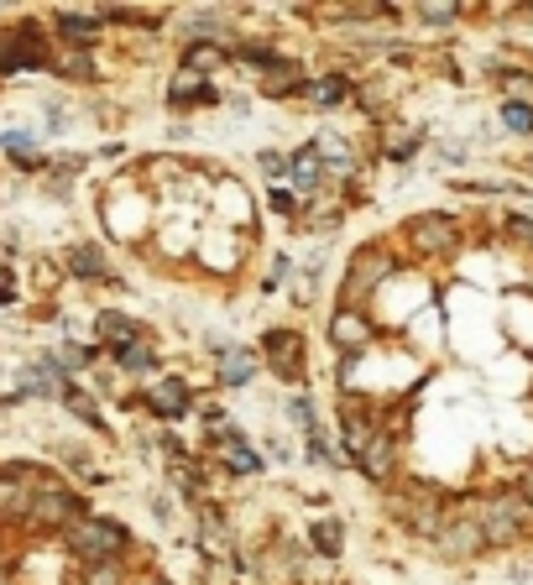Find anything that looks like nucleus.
<instances>
[{
	"label": "nucleus",
	"instance_id": "obj_1",
	"mask_svg": "<svg viewBox=\"0 0 533 585\" xmlns=\"http://www.w3.org/2000/svg\"><path fill=\"white\" fill-rule=\"evenodd\" d=\"M460 512L481 528V538L502 554L513 549H528L533 544V502L513 481H497V486H481V491H466Z\"/></svg>",
	"mask_w": 533,
	"mask_h": 585
},
{
	"label": "nucleus",
	"instance_id": "obj_2",
	"mask_svg": "<svg viewBox=\"0 0 533 585\" xmlns=\"http://www.w3.org/2000/svg\"><path fill=\"white\" fill-rule=\"evenodd\" d=\"M403 277V251L392 236H366L351 246L335 288V309H372V303Z\"/></svg>",
	"mask_w": 533,
	"mask_h": 585
},
{
	"label": "nucleus",
	"instance_id": "obj_3",
	"mask_svg": "<svg viewBox=\"0 0 533 585\" xmlns=\"http://www.w3.org/2000/svg\"><path fill=\"white\" fill-rule=\"evenodd\" d=\"M392 241H398V251L419 256V262H455L471 246V230L455 209H413V215L398 220Z\"/></svg>",
	"mask_w": 533,
	"mask_h": 585
},
{
	"label": "nucleus",
	"instance_id": "obj_4",
	"mask_svg": "<svg viewBox=\"0 0 533 585\" xmlns=\"http://www.w3.org/2000/svg\"><path fill=\"white\" fill-rule=\"evenodd\" d=\"M387 512L408 538L434 544V533L445 528L450 512H455V497H445V491L429 486V481H398V486H387Z\"/></svg>",
	"mask_w": 533,
	"mask_h": 585
},
{
	"label": "nucleus",
	"instance_id": "obj_5",
	"mask_svg": "<svg viewBox=\"0 0 533 585\" xmlns=\"http://www.w3.org/2000/svg\"><path fill=\"white\" fill-rule=\"evenodd\" d=\"M257 356H262V371L272 382H283V392H309V335L298 324H267L257 335Z\"/></svg>",
	"mask_w": 533,
	"mask_h": 585
},
{
	"label": "nucleus",
	"instance_id": "obj_6",
	"mask_svg": "<svg viewBox=\"0 0 533 585\" xmlns=\"http://www.w3.org/2000/svg\"><path fill=\"white\" fill-rule=\"evenodd\" d=\"M58 544H63V554L74 559V565H105V559H131L136 554V533L121 518L89 512V518H79Z\"/></svg>",
	"mask_w": 533,
	"mask_h": 585
},
{
	"label": "nucleus",
	"instance_id": "obj_7",
	"mask_svg": "<svg viewBox=\"0 0 533 585\" xmlns=\"http://www.w3.org/2000/svg\"><path fill=\"white\" fill-rule=\"evenodd\" d=\"M121 408L147 413L157 429H178L183 418L199 413V392H194V382L183 377V371H162V377H152L142 392H126Z\"/></svg>",
	"mask_w": 533,
	"mask_h": 585
},
{
	"label": "nucleus",
	"instance_id": "obj_8",
	"mask_svg": "<svg viewBox=\"0 0 533 585\" xmlns=\"http://www.w3.org/2000/svg\"><path fill=\"white\" fill-rule=\"evenodd\" d=\"M58 42L37 16H21L16 27H0V79L16 74H53Z\"/></svg>",
	"mask_w": 533,
	"mask_h": 585
},
{
	"label": "nucleus",
	"instance_id": "obj_9",
	"mask_svg": "<svg viewBox=\"0 0 533 585\" xmlns=\"http://www.w3.org/2000/svg\"><path fill=\"white\" fill-rule=\"evenodd\" d=\"M382 319L372 309H335L330 303V319H324V340H330V350L340 361H361L372 356V345L382 340Z\"/></svg>",
	"mask_w": 533,
	"mask_h": 585
},
{
	"label": "nucleus",
	"instance_id": "obj_10",
	"mask_svg": "<svg viewBox=\"0 0 533 585\" xmlns=\"http://www.w3.org/2000/svg\"><path fill=\"white\" fill-rule=\"evenodd\" d=\"M429 554L434 559H445V565H476V559H486L492 554V544L481 538V528L460 512V502H455V512H450V523L434 533V544H429Z\"/></svg>",
	"mask_w": 533,
	"mask_h": 585
},
{
	"label": "nucleus",
	"instance_id": "obj_11",
	"mask_svg": "<svg viewBox=\"0 0 533 585\" xmlns=\"http://www.w3.org/2000/svg\"><path fill=\"white\" fill-rule=\"evenodd\" d=\"M204 345H210V356H215V387L220 392H246L262 377L257 345H246V340H204Z\"/></svg>",
	"mask_w": 533,
	"mask_h": 585
},
{
	"label": "nucleus",
	"instance_id": "obj_12",
	"mask_svg": "<svg viewBox=\"0 0 533 585\" xmlns=\"http://www.w3.org/2000/svg\"><path fill=\"white\" fill-rule=\"evenodd\" d=\"M424 142H429V121H398V115H387V121H377L372 126V152L382 157V162H392V168H408L413 157L424 152Z\"/></svg>",
	"mask_w": 533,
	"mask_h": 585
},
{
	"label": "nucleus",
	"instance_id": "obj_13",
	"mask_svg": "<svg viewBox=\"0 0 533 585\" xmlns=\"http://www.w3.org/2000/svg\"><path fill=\"white\" fill-rule=\"evenodd\" d=\"M288 189H293L298 199H324V194H340L335 183H330V168H324V152H319L314 136H309V142H298V147L288 152Z\"/></svg>",
	"mask_w": 533,
	"mask_h": 585
},
{
	"label": "nucleus",
	"instance_id": "obj_14",
	"mask_svg": "<svg viewBox=\"0 0 533 585\" xmlns=\"http://www.w3.org/2000/svg\"><path fill=\"white\" fill-rule=\"evenodd\" d=\"M199 455L210 460L220 476H262V471H267V450H262V444L251 439L246 429L225 434V439L215 444V450H199Z\"/></svg>",
	"mask_w": 533,
	"mask_h": 585
},
{
	"label": "nucleus",
	"instance_id": "obj_15",
	"mask_svg": "<svg viewBox=\"0 0 533 585\" xmlns=\"http://www.w3.org/2000/svg\"><path fill=\"white\" fill-rule=\"evenodd\" d=\"M48 32L58 48H74V53H100V42H105V16L100 11H53L48 16Z\"/></svg>",
	"mask_w": 533,
	"mask_h": 585
},
{
	"label": "nucleus",
	"instance_id": "obj_16",
	"mask_svg": "<svg viewBox=\"0 0 533 585\" xmlns=\"http://www.w3.org/2000/svg\"><path fill=\"white\" fill-rule=\"evenodd\" d=\"M63 272L74 277V283H84V288H115L121 277H115V267H110V251L100 246V241H74V246H63Z\"/></svg>",
	"mask_w": 533,
	"mask_h": 585
},
{
	"label": "nucleus",
	"instance_id": "obj_17",
	"mask_svg": "<svg viewBox=\"0 0 533 585\" xmlns=\"http://www.w3.org/2000/svg\"><path fill=\"white\" fill-rule=\"evenodd\" d=\"M356 74L351 68H314V79H309V89H304V105H314V110H345V105H356Z\"/></svg>",
	"mask_w": 533,
	"mask_h": 585
},
{
	"label": "nucleus",
	"instance_id": "obj_18",
	"mask_svg": "<svg viewBox=\"0 0 533 585\" xmlns=\"http://www.w3.org/2000/svg\"><path fill=\"white\" fill-rule=\"evenodd\" d=\"M162 105H168L173 115H189V110H215V105H225V89L220 84H210V79H194V74H178L168 79V89H162Z\"/></svg>",
	"mask_w": 533,
	"mask_h": 585
},
{
	"label": "nucleus",
	"instance_id": "obj_19",
	"mask_svg": "<svg viewBox=\"0 0 533 585\" xmlns=\"http://www.w3.org/2000/svg\"><path fill=\"white\" fill-rule=\"evenodd\" d=\"M110 371H121L126 382H152V377H162V340L157 335H147V340H136V345H121V350H110Z\"/></svg>",
	"mask_w": 533,
	"mask_h": 585
},
{
	"label": "nucleus",
	"instance_id": "obj_20",
	"mask_svg": "<svg viewBox=\"0 0 533 585\" xmlns=\"http://www.w3.org/2000/svg\"><path fill=\"white\" fill-rule=\"evenodd\" d=\"M178 68L183 74H194V79L220 84L230 68H236V58H230L225 42H178Z\"/></svg>",
	"mask_w": 533,
	"mask_h": 585
},
{
	"label": "nucleus",
	"instance_id": "obj_21",
	"mask_svg": "<svg viewBox=\"0 0 533 585\" xmlns=\"http://www.w3.org/2000/svg\"><path fill=\"white\" fill-rule=\"evenodd\" d=\"M147 335H157L147 319H136V314H126V309H100L95 314V345L105 350H121V345H136V340H147Z\"/></svg>",
	"mask_w": 533,
	"mask_h": 585
},
{
	"label": "nucleus",
	"instance_id": "obj_22",
	"mask_svg": "<svg viewBox=\"0 0 533 585\" xmlns=\"http://www.w3.org/2000/svg\"><path fill=\"white\" fill-rule=\"evenodd\" d=\"M63 408L79 418V424L89 429V434H100V439H110V424H105V413H100V397L89 392L84 382H68L63 387Z\"/></svg>",
	"mask_w": 533,
	"mask_h": 585
},
{
	"label": "nucleus",
	"instance_id": "obj_23",
	"mask_svg": "<svg viewBox=\"0 0 533 585\" xmlns=\"http://www.w3.org/2000/svg\"><path fill=\"white\" fill-rule=\"evenodd\" d=\"M309 554H319V559H345V518L340 512H324V518H314L309 523Z\"/></svg>",
	"mask_w": 533,
	"mask_h": 585
},
{
	"label": "nucleus",
	"instance_id": "obj_24",
	"mask_svg": "<svg viewBox=\"0 0 533 585\" xmlns=\"http://www.w3.org/2000/svg\"><path fill=\"white\" fill-rule=\"evenodd\" d=\"M283 413H288V429H293L298 439H314V434H324L319 403H314L309 392H283Z\"/></svg>",
	"mask_w": 533,
	"mask_h": 585
},
{
	"label": "nucleus",
	"instance_id": "obj_25",
	"mask_svg": "<svg viewBox=\"0 0 533 585\" xmlns=\"http://www.w3.org/2000/svg\"><path fill=\"white\" fill-rule=\"evenodd\" d=\"M136 570L131 559H105V565H74V575H68V585H131Z\"/></svg>",
	"mask_w": 533,
	"mask_h": 585
},
{
	"label": "nucleus",
	"instance_id": "obj_26",
	"mask_svg": "<svg viewBox=\"0 0 533 585\" xmlns=\"http://www.w3.org/2000/svg\"><path fill=\"white\" fill-rule=\"evenodd\" d=\"M497 241L507 251L533 256V215H528V209H502V215H497Z\"/></svg>",
	"mask_w": 533,
	"mask_h": 585
},
{
	"label": "nucleus",
	"instance_id": "obj_27",
	"mask_svg": "<svg viewBox=\"0 0 533 585\" xmlns=\"http://www.w3.org/2000/svg\"><path fill=\"white\" fill-rule=\"evenodd\" d=\"M53 79H63V84H95V79H100V58H95V53L58 48V58H53Z\"/></svg>",
	"mask_w": 533,
	"mask_h": 585
},
{
	"label": "nucleus",
	"instance_id": "obj_28",
	"mask_svg": "<svg viewBox=\"0 0 533 585\" xmlns=\"http://www.w3.org/2000/svg\"><path fill=\"white\" fill-rule=\"evenodd\" d=\"M497 131L518 136V142H533V100H497Z\"/></svg>",
	"mask_w": 533,
	"mask_h": 585
},
{
	"label": "nucleus",
	"instance_id": "obj_29",
	"mask_svg": "<svg viewBox=\"0 0 533 585\" xmlns=\"http://www.w3.org/2000/svg\"><path fill=\"white\" fill-rule=\"evenodd\" d=\"M267 209H272L277 220H288V225L298 230V225H304V209H309V199H298V194L288 189V183H277V189H267Z\"/></svg>",
	"mask_w": 533,
	"mask_h": 585
},
{
	"label": "nucleus",
	"instance_id": "obj_30",
	"mask_svg": "<svg viewBox=\"0 0 533 585\" xmlns=\"http://www.w3.org/2000/svg\"><path fill=\"white\" fill-rule=\"evenodd\" d=\"M408 16L424 21V27H455V21H466L471 11H466V6H413Z\"/></svg>",
	"mask_w": 533,
	"mask_h": 585
},
{
	"label": "nucleus",
	"instance_id": "obj_31",
	"mask_svg": "<svg viewBox=\"0 0 533 585\" xmlns=\"http://www.w3.org/2000/svg\"><path fill=\"white\" fill-rule=\"evenodd\" d=\"M257 173L272 183V189H277V183H288V152L283 147H262L257 152Z\"/></svg>",
	"mask_w": 533,
	"mask_h": 585
},
{
	"label": "nucleus",
	"instance_id": "obj_32",
	"mask_svg": "<svg viewBox=\"0 0 533 585\" xmlns=\"http://www.w3.org/2000/svg\"><path fill=\"white\" fill-rule=\"evenodd\" d=\"M293 272H298V267H293V256H288V251H277V256H272V272L262 277V288H257V293H262V298H277Z\"/></svg>",
	"mask_w": 533,
	"mask_h": 585
},
{
	"label": "nucleus",
	"instance_id": "obj_33",
	"mask_svg": "<svg viewBox=\"0 0 533 585\" xmlns=\"http://www.w3.org/2000/svg\"><path fill=\"white\" fill-rule=\"evenodd\" d=\"M434 157H439V168H460V162L471 157V147H466V142H439Z\"/></svg>",
	"mask_w": 533,
	"mask_h": 585
},
{
	"label": "nucleus",
	"instance_id": "obj_34",
	"mask_svg": "<svg viewBox=\"0 0 533 585\" xmlns=\"http://www.w3.org/2000/svg\"><path fill=\"white\" fill-rule=\"evenodd\" d=\"M513 486H518L523 497L533 502V460H518V465H513Z\"/></svg>",
	"mask_w": 533,
	"mask_h": 585
},
{
	"label": "nucleus",
	"instance_id": "obj_35",
	"mask_svg": "<svg viewBox=\"0 0 533 585\" xmlns=\"http://www.w3.org/2000/svg\"><path fill=\"white\" fill-rule=\"evenodd\" d=\"M131 585H178V580H168V575H162V570H142V575H136Z\"/></svg>",
	"mask_w": 533,
	"mask_h": 585
},
{
	"label": "nucleus",
	"instance_id": "obj_36",
	"mask_svg": "<svg viewBox=\"0 0 533 585\" xmlns=\"http://www.w3.org/2000/svg\"><path fill=\"white\" fill-rule=\"evenodd\" d=\"M11 303H16V288H11V283H0V309H11Z\"/></svg>",
	"mask_w": 533,
	"mask_h": 585
},
{
	"label": "nucleus",
	"instance_id": "obj_37",
	"mask_svg": "<svg viewBox=\"0 0 533 585\" xmlns=\"http://www.w3.org/2000/svg\"><path fill=\"white\" fill-rule=\"evenodd\" d=\"M523 16H533V0H528V6H523Z\"/></svg>",
	"mask_w": 533,
	"mask_h": 585
},
{
	"label": "nucleus",
	"instance_id": "obj_38",
	"mask_svg": "<svg viewBox=\"0 0 533 585\" xmlns=\"http://www.w3.org/2000/svg\"><path fill=\"white\" fill-rule=\"evenodd\" d=\"M528 460H533V455H528Z\"/></svg>",
	"mask_w": 533,
	"mask_h": 585
}]
</instances>
